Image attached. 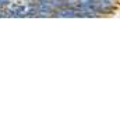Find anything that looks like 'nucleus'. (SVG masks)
Here are the masks:
<instances>
[{"label":"nucleus","mask_w":120,"mask_h":120,"mask_svg":"<svg viewBox=\"0 0 120 120\" xmlns=\"http://www.w3.org/2000/svg\"><path fill=\"white\" fill-rule=\"evenodd\" d=\"M0 1H1V3H7L8 0H0Z\"/></svg>","instance_id":"1"}]
</instances>
